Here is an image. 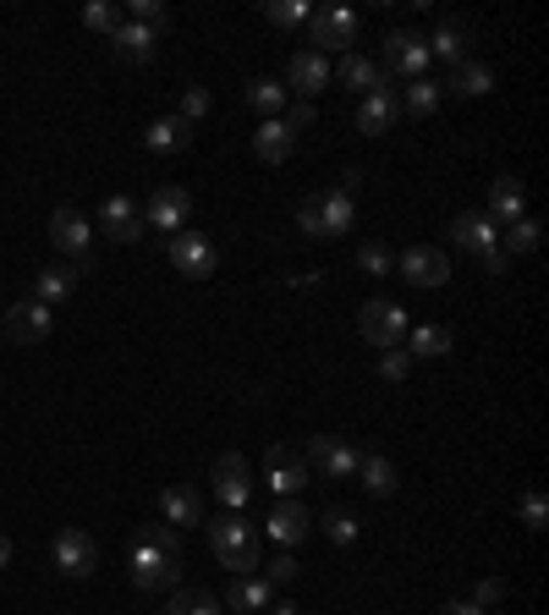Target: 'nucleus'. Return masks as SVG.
<instances>
[{
	"mask_svg": "<svg viewBox=\"0 0 549 615\" xmlns=\"http://www.w3.org/2000/svg\"><path fill=\"white\" fill-rule=\"evenodd\" d=\"M209 544H215V555H220L226 572H237V577L258 572V534H253V522H242L237 511H226V516L209 522Z\"/></svg>",
	"mask_w": 549,
	"mask_h": 615,
	"instance_id": "nucleus-1",
	"label": "nucleus"
},
{
	"mask_svg": "<svg viewBox=\"0 0 549 615\" xmlns=\"http://www.w3.org/2000/svg\"><path fill=\"white\" fill-rule=\"evenodd\" d=\"M50 242L66 264H77V276L82 270H94V253H88V242H94V226H88L77 209H55L50 215Z\"/></svg>",
	"mask_w": 549,
	"mask_h": 615,
	"instance_id": "nucleus-2",
	"label": "nucleus"
},
{
	"mask_svg": "<svg viewBox=\"0 0 549 615\" xmlns=\"http://www.w3.org/2000/svg\"><path fill=\"white\" fill-rule=\"evenodd\" d=\"M357 330H362V341L369 346H401V335L412 330L407 324V308L401 303H391V297H374V303H362V313H357Z\"/></svg>",
	"mask_w": 549,
	"mask_h": 615,
	"instance_id": "nucleus-3",
	"label": "nucleus"
},
{
	"mask_svg": "<svg viewBox=\"0 0 549 615\" xmlns=\"http://www.w3.org/2000/svg\"><path fill=\"white\" fill-rule=\"evenodd\" d=\"M165 258H170L188 281H209L215 264H220V258H215V242H209L204 231H176V236L165 242Z\"/></svg>",
	"mask_w": 549,
	"mask_h": 615,
	"instance_id": "nucleus-4",
	"label": "nucleus"
},
{
	"mask_svg": "<svg viewBox=\"0 0 549 615\" xmlns=\"http://www.w3.org/2000/svg\"><path fill=\"white\" fill-rule=\"evenodd\" d=\"M380 66V77H385V88H391V77H423V66H429V39H418V34H391L385 39V55L374 61Z\"/></svg>",
	"mask_w": 549,
	"mask_h": 615,
	"instance_id": "nucleus-5",
	"label": "nucleus"
},
{
	"mask_svg": "<svg viewBox=\"0 0 549 615\" xmlns=\"http://www.w3.org/2000/svg\"><path fill=\"white\" fill-rule=\"evenodd\" d=\"M94 566H100L94 534H82V527H61V534H55V572H66V577H94Z\"/></svg>",
	"mask_w": 549,
	"mask_h": 615,
	"instance_id": "nucleus-6",
	"label": "nucleus"
},
{
	"mask_svg": "<svg viewBox=\"0 0 549 615\" xmlns=\"http://www.w3.org/2000/svg\"><path fill=\"white\" fill-rule=\"evenodd\" d=\"M308 50H319L324 61H330V50H346L352 39H357V17L346 12V7H324V12H314L308 17Z\"/></svg>",
	"mask_w": 549,
	"mask_h": 615,
	"instance_id": "nucleus-7",
	"label": "nucleus"
},
{
	"mask_svg": "<svg viewBox=\"0 0 549 615\" xmlns=\"http://www.w3.org/2000/svg\"><path fill=\"white\" fill-rule=\"evenodd\" d=\"M209 484H215V500H220V505H231V511H242V505L253 500V467H247V457H237V451H226V457L215 462V473H209Z\"/></svg>",
	"mask_w": 549,
	"mask_h": 615,
	"instance_id": "nucleus-8",
	"label": "nucleus"
},
{
	"mask_svg": "<svg viewBox=\"0 0 549 615\" xmlns=\"http://www.w3.org/2000/svg\"><path fill=\"white\" fill-rule=\"evenodd\" d=\"M7 319V335L17 341V346H39V341H50V330H55V308H44V303H17V308H7L0 313Z\"/></svg>",
	"mask_w": 549,
	"mask_h": 615,
	"instance_id": "nucleus-9",
	"label": "nucleus"
},
{
	"mask_svg": "<svg viewBox=\"0 0 549 615\" xmlns=\"http://www.w3.org/2000/svg\"><path fill=\"white\" fill-rule=\"evenodd\" d=\"M176 572H181V555H165L159 544H149V539H138V550H132V582L138 588H170L176 582Z\"/></svg>",
	"mask_w": 549,
	"mask_h": 615,
	"instance_id": "nucleus-10",
	"label": "nucleus"
},
{
	"mask_svg": "<svg viewBox=\"0 0 549 615\" xmlns=\"http://www.w3.org/2000/svg\"><path fill=\"white\" fill-rule=\"evenodd\" d=\"M188 215H193V193L188 188H159L154 198H149V209H143V226H154V231H188Z\"/></svg>",
	"mask_w": 549,
	"mask_h": 615,
	"instance_id": "nucleus-11",
	"label": "nucleus"
},
{
	"mask_svg": "<svg viewBox=\"0 0 549 615\" xmlns=\"http://www.w3.org/2000/svg\"><path fill=\"white\" fill-rule=\"evenodd\" d=\"M308 467H319L324 478H352V473H357L352 439H341V434H314V439H308Z\"/></svg>",
	"mask_w": 549,
	"mask_h": 615,
	"instance_id": "nucleus-12",
	"label": "nucleus"
},
{
	"mask_svg": "<svg viewBox=\"0 0 549 615\" xmlns=\"http://www.w3.org/2000/svg\"><path fill=\"white\" fill-rule=\"evenodd\" d=\"M396 270H401L412 286L429 292V286H445V281H450V258H445L439 247H407V253L396 258Z\"/></svg>",
	"mask_w": 549,
	"mask_h": 615,
	"instance_id": "nucleus-13",
	"label": "nucleus"
},
{
	"mask_svg": "<svg viewBox=\"0 0 549 615\" xmlns=\"http://www.w3.org/2000/svg\"><path fill=\"white\" fill-rule=\"evenodd\" d=\"M264 484L281 495V500H292V495L308 484V462H297L286 446H269V451H264Z\"/></svg>",
	"mask_w": 549,
	"mask_h": 615,
	"instance_id": "nucleus-14",
	"label": "nucleus"
},
{
	"mask_svg": "<svg viewBox=\"0 0 549 615\" xmlns=\"http://www.w3.org/2000/svg\"><path fill=\"white\" fill-rule=\"evenodd\" d=\"M308 527H314V516H308V505H303L297 495H292V500H274V511H269V539L281 544V550L303 544Z\"/></svg>",
	"mask_w": 549,
	"mask_h": 615,
	"instance_id": "nucleus-15",
	"label": "nucleus"
},
{
	"mask_svg": "<svg viewBox=\"0 0 549 615\" xmlns=\"http://www.w3.org/2000/svg\"><path fill=\"white\" fill-rule=\"evenodd\" d=\"M100 236L105 242H138L143 236V209L132 204V198H105V209H100Z\"/></svg>",
	"mask_w": 549,
	"mask_h": 615,
	"instance_id": "nucleus-16",
	"label": "nucleus"
},
{
	"mask_svg": "<svg viewBox=\"0 0 549 615\" xmlns=\"http://www.w3.org/2000/svg\"><path fill=\"white\" fill-rule=\"evenodd\" d=\"M396 121H401V105H396L391 88H374V94L357 105V132H369V138H385Z\"/></svg>",
	"mask_w": 549,
	"mask_h": 615,
	"instance_id": "nucleus-17",
	"label": "nucleus"
},
{
	"mask_svg": "<svg viewBox=\"0 0 549 615\" xmlns=\"http://www.w3.org/2000/svg\"><path fill=\"white\" fill-rule=\"evenodd\" d=\"M159 511H165V522L181 534V527H199V522H204V495L188 489V484H170V489L159 495Z\"/></svg>",
	"mask_w": 549,
	"mask_h": 615,
	"instance_id": "nucleus-18",
	"label": "nucleus"
},
{
	"mask_svg": "<svg viewBox=\"0 0 549 615\" xmlns=\"http://www.w3.org/2000/svg\"><path fill=\"white\" fill-rule=\"evenodd\" d=\"M286 77H292L297 94L308 100V94H319V88H330V61H324L319 50H297L292 66H286Z\"/></svg>",
	"mask_w": 549,
	"mask_h": 615,
	"instance_id": "nucleus-19",
	"label": "nucleus"
},
{
	"mask_svg": "<svg viewBox=\"0 0 549 615\" xmlns=\"http://www.w3.org/2000/svg\"><path fill=\"white\" fill-rule=\"evenodd\" d=\"M330 77H341V88H362V94H374V88H385L380 66H374L369 55H357V50H346V55H341V66H330Z\"/></svg>",
	"mask_w": 549,
	"mask_h": 615,
	"instance_id": "nucleus-20",
	"label": "nucleus"
},
{
	"mask_svg": "<svg viewBox=\"0 0 549 615\" xmlns=\"http://www.w3.org/2000/svg\"><path fill=\"white\" fill-rule=\"evenodd\" d=\"M292 132L281 127V116H274V121H258L253 127V154L264 159V165H286V154H292Z\"/></svg>",
	"mask_w": 549,
	"mask_h": 615,
	"instance_id": "nucleus-21",
	"label": "nucleus"
},
{
	"mask_svg": "<svg viewBox=\"0 0 549 615\" xmlns=\"http://www.w3.org/2000/svg\"><path fill=\"white\" fill-rule=\"evenodd\" d=\"M468 44H473V28L450 17V23H439V28H434L429 55H439V61H450V66H462V61H468Z\"/></svg>",
	"mask_w": 549,
	"mask_h": 615,
	"instance_id": "nucleus-22",
	"label": "nucleus"
},
{
	"mask_svg": "<svg viewBox=\"0 0 549 615\" xmlns=\"http://www.w3.org/2000/svg\"><path fill=\"white\" fill-rule=\"evenodd\" d=\"M72 286H77V264H50V270H39V281H34V303L61 308Z\"/></svg>",
	"mask_w": 549,
	"mask_h": 615,
	"instance_id": "nucleus-23",
	"label": "nucleus"
},
{
	"mask_svg": "<svg viewBox=\"0 0 549 615\" xmlns=\"http://www.w3.org/2000/svg\"><path fill=\"white\" fill-rule=\"evenodd\" d=\"M522 215H527V188L516 176H500L489 188V220H522Z\"/></svg>",
	"mask_w": 549,
	"mask_h": 615,
	"instance_id": "nucleus-24",
	"label": "nucleus"
},
{
	"mask_svg": "<svg viewBox=\"0 0 549 615\" xmlns=\"http://www.w3.org/2000/svg\"><path fill=\"white\" fill-rule=\"evenodd\" d=\"M450 236H456V247H473V253H484L489 242H500L495 220H489V215H473V209L450 220Z\"/></svg>",
	"mask_w": 549,
	"mask_h": 615,
	"instance_id": "nucleus-25",
	"label": "nucleus"
},
{
	"mask_svg": "<svg viewBox=\"0 0 549 615\" xmlns=\"http://www.w3.org/2000/svg\"><path fill=\"white\" fill-rule=\"evenodd\" d=\"M154 39H159V34H154V28H143V23H122V28L111 34L116 55H122V61H132V66H143V61L154 55Z\"/></svg>",
	"mask_w": 549,
	"mask_h": 615,
	"instance_id": "nucleus-26",
	"label": "nucleus"
},
{
	"mask_svg": "<svg viewBox=\"0 0 549 615\" xmlns=\"http://www.w3.org/2000/svg\"><path fill=\"white\" fill-rule=\"evenodd\" d=\"M188 143H193V121H181V116H159L149 127V149L154 154H181Z\"/></svg>",
	"mask_w": 549,
	"mask_h": 615,
	"instance_id": "nucleus-27",
	"label": "nucleus"
},
{
	"mask_svg": "<svg viewBox=\"0 0 549 615\" xmlns=\"http://www.w3.org/2000/svg\"><path fill=\"white\" fill-rule=\"evenodd\" d=\"M247 105H253L264 121H274V116L292 105V100H286V82H274V77H253V82H247Z\"/></svg>",
	"mask_w": 549,
	"mask_h": 615,
	"instance_id": "nucleus-28",
	"label": "nucleus"
},
{
	"mask_svg": "<svg viewBox=\"0 0 549 615\" xmlns=\"http://www.w3.org/2000/svg\"><path fill=\"white\" fill-rule=\"evenodd\" d=\"M489 88H495V72L484 61H462L456 77H450V94H462V100H478V94H489Z\"/></svg>",
	"mask_w": 549,
	"mask_h": 615,
	"instance_id": "nucleus-29",
	"label": "nucleus"
},
{
	"mask_svg": "<svg viewBox=\"0 0 549 615\" xmlns=\"http://www.w3.org/2000/svg\"><path fill=\"white\" fill-rule=\"evenodd\" d=\"M357 478H362V489L369 495H396V462H385V457H357Z\"/></svg>",
	"mask_w": 549,
	"mask_h": 615,
	"instance_id": "nucleus-30",
	"label": "nucleus"
},
{
	"mask_svg": "<svg viewBox=\"0 0 549 615\" xmlns=\"http://www.w3.org/2000/svg\"><path fill=\"white\" fill-rule=\"evenodd\" d=\"M314 209H319V226H324V236H341V231H352V198H346V193H324V198H314Z\"/></svg>",
	"mask_w": 549,
	"mask_h": 615,
	"instance_id": "nucleus-31",
	"label": "nucleus"
},
{
	"mask_svg": "<svg viewBox=\"0 0 549 615\" xmlns=\"http://www.w3.org/2000/svg\"><path fill=\"white\" fill-rule=\"evenodd\" d=\"M165 615H220V599L204 593V588H176L165 599Z\"/></svg>",
	"mask_w": 549,
	"mask_h": 615,
	"instance_id": "nucleus-32",
	"label": "nucleus"
},
{
	"mask_svg": "<svg viewBox=\"0 0 549 615\" xmlns=\"http://www.w3.org/2000/svg\"><path fill=\"white\" fill-rule=\"evenodd\" d=\"M226 604H231V610H247V615H258V610L269 604V582H258V577H237V582L226 588Z\"/></svg>",
	"mask_w": 549,
	"mask_h": 615,
	"instance_id": "nucleus-33",
	"label": "nucleus"
},
{
	"mask_svg": "<svg viewBox=\"0 0 549 615\" xmlns=\"http://www.w3.org/2000/svg\"><path fill=\"white\" fill-rule=\"evenodd\" d=\"M412 335V358H445V351H450V330L445 324H418V330H407Z\"/></svg>",
	"mask_w": 549,
	"mask_h": 615,
	"instance_id": "nucleus-34",
	"label": "nucleus"
},
{
	"mask_svg": "<svg viewBox=\"0 0 549 615\" xmlns=\"http://www.w3.org/2000/svg\"><path fill=\"white\" fill-rule=\"evenodd\" d=\"M538 242H544L538 220H527V215H522V220H511V226H506V242H500V247L516 258V253H538Z\"/></svg>",
	"mask_w": 549,
	"mask_h": 615,
	"instance_id": "nucleus-35",
	"label": "nucleus"
},
{
	"mask_svg": "<svg viewBox=\"0 0 549 615\" xmlns=\"http://www.w3.org/2000/svg\"><path fill=\"white\" fill-rule=\"evenodd\" d=\"M439 100H445V82H434V77H412V88H407V111H412V116H429Z\"/></svg>",
	"mask_w": 549,
	"mask_h": 615,
	"instance_id": "nucleus-36",
	"label": "nucleus"
},
{
	"mask_svg": "<svg viewBox=\"0 0 549 615\" xmlns=\"http://www.w3.org/2000/svg\"><path fill=\"white\" fill-rule=\"evenodd\" d=\"M127 17H122V7H111V0H94V7L82 12V28H94V34H116Z\"/></svg>",
	"mask_w": 549,
	"mask_h": 615,
	"instance_id": "nucleus-37",
	"label": "nucleus"
},
{
	"mask_svg": "<svg viewBox=\"0 0 549 615\" xmlns=\"http://www.w3.org/2000/svg\"><path fill=\"white\" fill-rule=\"evenodd\" d=\"M516 511H522V527H533V534H544V527H549V500H544V489H527Z\"/></svg>",
	"mask_w": 549,
	"mask_h": 615,
	"instance_id": "nucleus-38",
	"label": "nucleus"
},
{
	"mask_svg": "<svg viewBox=\"0 0 549 615\" xmlns=\"http://www.w3.org/2000/svg\"><path fill=\"white\" fill-rule=\"evenodd\" d=\"M357 264H362V270H369V276H391V270H396V253H391L385 242H362Z\"/></svg>",
	"mask_w": 549,
	"mask_h": 615,
	"instance_id": "nucleus-39",
	"label": "nucleus"
},
{
	"mask_svg": "<svg viewBox=\"0 0 549 615\" xmlns=\"http://www.w3.org/2000/svg\"><path fill=\"white\" fill-rule=\"evenodd\" d=\"M380 374H385V380H407V374H412V351L385 346V351H380Z\"/></svg>",
	"mask_w": 549,
	"mask_h": 615,
	"instance_id": "nucleus-40",
	"label": "nucleus"
},
{
	"mask_svg": "<svg viewBox=\"0 0 549 615\" xmlns=\"http://www.w3.org/2000/svg\"><path fill=\"white\" fill-rule=\"evenodd\" d=\"M324 534H330V544H352L357 539V516L352 511H330L324 516Z\"/></svg>",
	"mask_w": 549,
	"mask_h": 615,
	"instance_id": "nucleus-41",
	"label": "nucleus"
},
{
	"mask_svg": "<svg viewBox=\"0 0 549 615\" xmlns=\"http://www.w3.org/2000/svg\"><path fill=\"white\" fill-rule=\"evenodd\" d=\"M269 23L297 28V23H308V7H303V0H269Z\"/></svg>",
	"mask_w": 549,
	"mask_h": 615,
	"instance_id": "nucleus-42",
	"label": "nucleus"
},
{
	"mask_svg": "<svg viewBox=\"0 0 549 615\" xmlns=\"http://www.w3.org/2000/svg\"><path fill=\"white\" fill-rule=\"evenodd\" d=\"M132 17H138L143 28H154V34H159V28L170 23V12L159 7V0H132Z\"/></svg>",
	"mask_w": 549,
	"mask_h": 615,
	"instance_id": "nucleus-43",
	"label": "nucleus"
},
{
	"mask_svg": "<svg viewBox=\"0 0 549 615\" xmlns=\"http://www.w3.org/2000/svg\"><path fill=\"white\" fill-rule=\"evenodd\" d=\"M281 127H286L292 138H297V132H308V127H314V105H308V100L286 105V111H281Z\"/></svg>",
	"mask_w": 549,
	"mask_h": 615,
	"instance_id": "nucleus-44",
	"label": "nucleus"
},
{
	"mask_svg": "<svg viewBox=\"0 0 549 615\" xmlns=\"http://www.w3.org/2000/svg\"><path fill=\"white\" fill-rule=\"evenodd\" d=\"M199 116H209V88H188L181 94V121H199Z\"/></svg>",
	"mask_w": 549,
	"mask_h": 615,
	"instance_id": "nucleus-45",
	"label": "nucleus"
},
{
	"mask_svg": "<svg viewBox=\"0 0 549 615\" xmlns=\"http://www.w3.org/2000/svg\"><path fill=\"white\" fill-rule=\"evenodd\" d=\"M292 577H297V555H292V550H286V555H274V561H269V582H274V588H286Z\"/></svg>",
	"mask_w": 549,
	"mask_h": 615,
	"instance_id": "nucleus-46",
	"label": "nucleus"
},
{
	"mask_svg": "<svg viewBox=\"0 0 549 615\" xmlns=\"http://www.w3.org/2000/svg\"><path fill=\"white\" fill-rule=\"evenodd\" d=\"M478 258H484V270H489V276H506V270H511V253H506L500 242H489Z\"/></svg>",
	"mask_w": 549,
	"mask_h": 615,
	"instance_id": "nucleus-47",
	"label": "nucleus"
},
{
	"mask_svg": "<svg viewBox=\"0 0 549 615\" xmlns=\"http://www.w3.org/2000/svg\"><path fill=\"white\" fill-rule=\"evenodd\" d=\"M500 599H506V582H500V577H484L473 604H478V610H489V604H500Z\"/></svg>",
	"mask_w": 549,
	"mask_h": 615,
	"instance_id": "nucleus-48",
	"label": "nucleus"
},
{
	"mask_svg": "<svg viewBox=\"0 0 549 615\" xmlns=\"http://www.w3.org/2000/svg\"><path fill=\"white\" fill-rule=\"evenodd\" d=\"M297 231H303V236H324V226H319V209H314V204H303V209H297Z\"/></svg>",
	"mask_w": 549,
	"mask_h": 615,
	"instance_id": "nucleus-49",
	"label": "nucleus"
},
{
	"mask_svg": "<svg viewBox=\"0 0 549 615\" xmlns=\"http://www.w3.org/2000/svg\"><path fill=\"white\" fill-rule=\"evenodd\" d=\"M439 615H484V610H478V604H473V599H450V604H445V610H439Z\"/></svg>",
	"mask_w": 549,
	"mask_h": 615,
	"instance_id": "nucleus-50",
	"label": "nucleus"
},
{
	"mask_svg": "<svg viewBox=\"0 0 549 615\" xmlns=\"http://www.w3.org/2000/svg\"><path fill=\"white\" fill-rule=\"evenodd\" d=\"M357 188H362V170H346V176H341V188H335V193H346V198H352Z\"/></svg>",
	"mask_w": 549,
	"mask_h": 615,
	"instance_id": "nucleus-51",
	"label": "nucleus"
},
{
	"mask_svg": "<svg viewBox=\"0 0 549 615\" xmlns=\"http://www.w3.org/2000/svg\"><path fill=\"white\" fill-rule=\"evenodd\" d=\"M7 561H12V539L0 534V572H7Z\"/></svg>",
	"mask_w": 549,
	"mask_h": 615,
	"instance_id": "nucleus-52",
	"label": "nucleus"
},
{
	"mask_svg": "<svg viewBox=\"0 0 549 615\" xmlns=\"http://www.w3.org/2000/svg\"><path fill=\"white\" fill-rule=\"evenodd\" d=\"M269 615H297V604H269Z\"/></svg>",
	"mask_w": 549,
	"mask_h": 615,
	"instance_id": "nucleus-53",
	"label": "nucleus"
},
{
	"mask_svg": "<svg viewBox=\"0 0 549 615\" xmlns=\"http://www.w3.org/2000/svg\"><path fill=\"white\" fill-rule=\"evenodd\" d=\"M0 313H7V308H0Z\"/></svg>",
	"mask_w": 549,
	"mask_h": 615,
	"instance_id": "nucleus-54",
	"label": "nucleus"
}]
</instances>
